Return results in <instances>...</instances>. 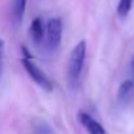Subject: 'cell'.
<instances>
[{
    "mask_svg": "<svg viewBox=\"0 0 134 134\" xmlns=\"http://www.w3.org/2000/svg\"><path fill=\"white\" fill-rule=\"evenodd\" d=\"M86 54H87V42L82 40L71 50L69 64H67V78H69V82L72 87H75L80 80L84 60H86Z\"/></svg>",
    "mask_w": 134,
    "mask_h": 134,
    "instance_id": "6da1fadb",
    "label": "cell"
},
{
    "mask_svg": "<svg viewBox=\"0 0 134 134\" xmlns=\"http://www.w3.org/2000/svg\"><path fill=\"white\" fill-rule=\"evenodd\" d=\"M21 63H23V66H24L25 71L28 72V75L32 78V80H33L34 83H37L41 88H43V90L47 91V92L53 91V83H51V80L47 78V75L40 69V67H38L32 59H29V58H23V59H21Z\"/></svg>",
    "mask_w": 134,
    "mask_h": 134,
    "instance_id": "7a4b0ae2",
    "label": "cell"
},
{
    "mask_svg": "<svg viewBox=\"0 0 134 134\" xmlns=\"http://www.w3.org/2000/svg\"><path fill=\"white\" fill-rule=\"evenodd\" d=\"M62 30H63V24L59 17L50 19L46 24V46L50 51H55L62 41Z\"/></svg>",
    "mask_w": 134,
    "mask_h": 134,
    "instance_id": "3957f363",
    "label": "cell"
},
{
    "mask_svg": "<svg viewBox=\"0 0 134 134\" xmlns=\"http://www.w3.org/2000/svg\"><path fill=\"white\" fill-rule=\"evenodd\" d=\"M78 120L87 129V131L90 134H108V131L104 129V126L99 121H96L91 114H88L86 112H82L80 110L78 113Z\"/></svg>",
    "mask_w": 134,
    "mask_h": 134,
    "instance_id": "277c9868",
    "label": "cell"
},
{
    "mask_svg": "<svg viewBox=\"0 0 134 134\" xmlns=\"http://www.w3.org/2000/svg\"><path fill=\"white\" fill-rule=\"evenodd\" d=\"M45 25H43V21L41 17H36L32 24H30V28H29V33H30V37L32 40L36 42V43H40L43 41V37H45Z\"/></svg>",
    "mask_w": 134,
    "mask_h": 134,
    "instance_id": "5b68a950",
    "label": "cell"
},
{
    "mask_svg": "<svg viewBox=\"0 0 134 134\" xmlns=\"http://www.w3.org/2000/svg\"><path fill=\"white\" fill-rule=\"evenodd\" d=\"M26 8V0H11V9H12V19L16 25L23 23L24 15Z\"/></svg>",
    "mask_w": 134,
    "mask_h": 134,
    "instance_id": "8992f818",
    "label": "cell"
},
{
    "mask_svg": "<svg viewBox=\"0 0 134 134\" xmlns=\"http://www.w3.org/2000/svg\"><path fill=\"white\" fill-rule=\"evenodd\" d=\"M133 91H134V83H133V80H125V82H122L121 86H120V88H118V93H117L118 101H121V103L127 101L131 97Z\"/></svg>",
    "mask_w": 134,
    "mask_h": 134,
    "instance_id": "52a82bcc",
    "label": "cell"
},
{
    "mask_svg": "<svg viewBox=\"0 0 134 134\" xmlns=\"http://www.w3.org/2000/svg\"><path fill=\"white\" fill-rule=\"evenodd\" d=\"M133 2L134 0H118V4H117V15L120 19H125L131 7H133Z\"/></svg>",
    "mask_w": 134,
    "mask_h": 134,
    "instance_id": "ba28073f",
    "label": "cell"
},
{
    "mask_svg": "<svg viewBox=\"0 0 134 134\" xmlns=\"http://www.w3.org/2000/svg\"><path fill=\"white\" fill-rule=\"evenodd\" d=\"M4 49H5L4 41L0 38V76H2V72H3V64H4Z\"/></svg>",
    "mask_w": 134,
    "mask_h": 134,
    "instance_id": "9c48e42d",
    "label": "cell"
},
{
    "mask_svg": "<svg viewBox=\"0 0 134 134\" xmlns=\"http://www.w3.org/2000/svg\"><path fill=\"white\" fill-rule=\"evenodd\" d=\"M21 50H23V53H24V58H29V59H33V57H32V54H29V50L25 47V46H23L21 47Z\"/></svg>",
    "mask_w": 134,
    "mask_h": 134,
    "instance_id": "30bf717a",
    "label": "cell"
},
{
    "mask_svg": "<svg viewBox=\"0 0 134 134\" xmlns=\"http://www.w3.org/2000/svg\"><path fill=\"white\" fill-rule=\"evenodd\" d=\"M130 66H131V70L134 71V55H133V58H131V63H130Z\"/></svg>",
    "mask_w": 134,
    "mask_h": 134,
    "instance_id": "8fae6325",
    "label": "cell"
}]
</instances>
